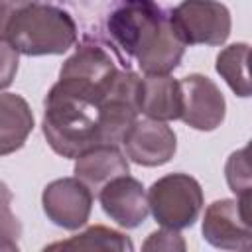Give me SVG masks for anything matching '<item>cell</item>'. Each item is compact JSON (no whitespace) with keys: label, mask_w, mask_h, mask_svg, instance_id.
Wrapping results in <instances>:
<instances>
[{"label":"cell","mask_w":252,"mask_h":252,"mask_svg":"<svg viewBox=\"0 0 252 252\" xmlns=\"http://www.w3.org/2000/svg\"><path fill=\"white\" fill-rule=\"evenodd\" d=\"M43 136L63 158H77L98 144V104L53 85L45 96Z\"/></svg>","instance_id":"1"},{"label":"cell","mask_w":252,"mask_h":252,"mask_svg":"<svg viewBox=\"0 0 252 252\" xmlns=\"http://www.w3.org/2000/svg\"><path fill=\"white\" fill-rule=\"evenodd\" d=\"M6 39L24 55H59L77 41V26L65 10L30 0L10 20Z\"/></svg>","instance_id":"2"},{"label":"cell","mask_w":252,"mask_h":252,"mask_svg":"<svg viewBox=\"0 0 252 252\" xmlns=\"http://www.w3.org/2000/svg\"><path fill=\"white\" fill-rule=\"evenodd\" d=\"M148 207L154 219L167 228L193 226L203 209V189L199 181L187 173H169L152 183Z\"/></svg>","instance_id":"3"},{"label":"cell","mask_w":252,"mask_h":252,"mask_svg":"<svg viewBox=\"0 0 252 252\" xmlns=\"http://www.w3.org/2000/svg\"><path fill=\"white\" fill-rule=\"evenodd\" d=\"M167 18L185 45H220L230 35V12L219 0H183Z\"/></svg>","instance_id":"4"},{"label":"cell","mask_w":252,"mask_h":252,"mask_svg":"<svg viewBox=\"0 0 252 252\" xmlns=\"http://www.w3.org/2000/svg\"><path fill=\"white\" fill-rule=\"evenodd\" d=\"M116 71L114 61L102 47L85 43L63 63L55 85L100 104Z\"/></svg>","instance_id":"5"},{"label":"cell","mask_w":252,"mask_h":252,"mask_svg":"<svg viewBox=\"0 0 252 252\" xmlns=\"http://www.w3.org/2000/svg\"><path fill=\"white\" fill-rule=\"evenodd\" d=\"M203 236L220 250H250V197L213 201L203 217Z\"/></svg>","instance_id":"6"},{"label":"cell","mask_w":252,"mask_h":252,"mask_svg":"<svg viewBox=\"0 0 252 252\" xmlns=\"http://www.w3.org/2000/svg\"><path fill=\"white\" fill-rule=\"evenodd\" d=\"M181 120L201 132L219 128L226 114V102L220 89L205 75L193 73L179 81Z\"/></svg>","instance_id":"7"},{"label":"cell","mask_w":252,"mask_h":252,"mask_svg":"<svg viewBox=\"0 0 252 252\" xmlns=\"http://www.w3.org/2000/svg\"><path fill=\"white\" fill-rule=\"evenodd\" d=\"M41 205L47 219L67 230L81 228L93 209V191L77 177H61L45 185Z\"/></svg>","instance_id":"8"},{"label":"cell","mask_w":252,"mask_h":252,"mask_svg":"<svg viewBox=\"0 0 252 252\" xmlns=\"http://www.w3.org/2000/svg\"><path fill=\"white\" fill-rule=\"evenodd\" d=\"M122 146L126 150V158H130L134 163L158 167L167 163L175 156L177 138L165 122L136 118L122 138Z\"/></svg>","instance_id":"9"},{"label":"cell","mask_w":252,"mask_h":252,"mask_svg":"<svg viewBox=\"0 0 252 252\" xmlns=\"http://www.w3.org/2000/svg\"><path fill=\"white\" fill-rule=\"evenodd\" d=\"M185 43L173 32L169 18L161 14L142 35L134 57L146 75H169L183 57Z\"/></svg>","instance_id":"10"},{"label":"cell","mask_w":252,"mask_h":252,"mask_svg":"<svg viewBox=\"0 0 252 252\" xmlns=\"http://www.w3.org/2000/svg\"><path fill=\"white\" fill-rule=\"evenodd\" d=\"M98 201L102 211L122 228L140 226L150 213L144 185L128 173L104 183L98 189Z\"/></svg>","instance_id":"11"},{"label":"cell","mask_w":252,"mask_h":252,"mask_svg":"<svg viewBox=\"0 0 252 252\" xmlns=\"http://www.w3.org/2000/svg\"><path fill=\"white\" fill-rule=\"evenodd\" d=\"M161 14L152 0H130L110 14L108 33L126 55L134 57L142 35Z\"/></svg>","instance_id":"12"},{"label":"cell","mask_w":252,"mask_h":252,"mask_svg":"<svg viewBox=\"0 0 252 252\" xmlns=\"http://www.w3.org/2000/svg\"><path fill=\"white\" fill-rule=\"evenodd\" d=\"M138 112L159 122L181 118L179 81L171 75H146L144 79H140Z\"/></svg>","instance_id":"13"},{"label":"cell","mask_w":252,"mask_h":252,"mask_svg":"<svg viewBox=\"0 0 252 252\" xmlns=\"http://www.w3.org/2000/svg\"><path fill=\"white\" fill-rule=\"evenodd\" d=\"M126 173H130L126 154L112 144H96L75 158V177L91 191L100 189L110 179Z\"/></svg>","instance_id":"14"},{"label":"cell","mask_w":252,"mask_h":252,"mask_svg":"<svg viewBox=\"0 0 252 252\" xmlns=\"http://www.w3.org/2000/svg\"><path fill=\"white\" fill-rule=\"evenodd\" d=\"M33 130V112L16 93L0 94V156L20 150Z\"/></svg>","instance_id":"15"},{"label":"cell","mask_w":252,"mask_h":252,"mask_svg":"<svg viewBox=\"0 0 252 252\" xmlns=\"http://www.w3.org/2000/svg\"><path fill=\"white\" fill-rule=\"evenodd\" d=\"M248 43H232L217 55V73L226 81L234 94L250 96V75H248Z\"/></svg>","instance_id":"16"},{"label":"cell","mask_w":252,"mask_h":252,"mask_svg":"<svg viewBox=\"0 0 252 252\" xmlns=\"http://www.w3.org/2000/svg\"><path fill=\"white\" fill-rule=\"evenodd\" d=\"M47 248L49 250L63 248V250H114V252H132L134 250V244H132V240L126 234H122L118 230H112V228H106V226H91L85 232L75 234V236H71L65 242L61 240V242L49 244Z\"/></svg>","instance_id":"17"},{"label":"cell","mask_w":252,"mask_h":252,"mask_svg":"<svg viewBox=\"0 0 252 252\" xmlns=\"http://www.w3.org/2000/svg\"><path fill=\"white\" fill-rule=\"evenodd\" d=\"M22 224L12 213V191L0 181V250H18Z\"/></svg>","instance_id":"18"},{"label":"cell","mask_w":252,"mask_h":252,"mask_svg":"<svg viewBox=\"0 0 252 252\" xmlns=\"http://www.w3.org/2000/svg\"><path fill=\"white\" fill-rule=\"evenodd\" d=\"M226 183L236 197H250V163H248V148L234 152L224 167Z\"/></svg>","instance_id":"19"},{"label":"cell","mask_w":252,"mask_h":252,"mask_svg":"<svg viewBox=\"0 0 252 252\" xmlns=\"http://www.w3.org/2000/svg\"><path fill=\"white\" fill-rule=\"evenodd\" d=\"M20 65V51L8 41L0 39V91L10 87Z\"/></svg>","instance_id":"20"},{"label":"cell","mask_w":252,"mask_h":252,"mask_svg":"<svg viewBox=\"0 0 252 252\" xmlns=\"http://www.w3.org/2000/svg\"><path fill=\"white\" fill-rule=\"evenodd\" d=\"M144 250H185L187 244L183 236L175 228H159L148 236V240L142 244Z\"/></svg>","instance_id":"21"},{"label":"cell","mask_w":252,"mask_h":252,"mask_svg":"<svg viewBox=\"0 0 252 252\" xmlns=\"http://www.w3.org/2000/svg\"><path fill=\"white\" fill-rule=\"evenodd\" d=\"M30 0H0V39H6V30L14 14L24 8Z\"/></svg>","instance_id":"22"}]
</instances>
